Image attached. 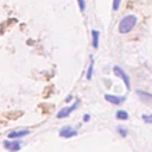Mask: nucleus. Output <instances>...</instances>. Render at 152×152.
<instances>
[{"instance_id": "1", "label": "nucleus", "mask_w": 152, "mask_h": 152, "mask_svg": "<svg viewBox=\"0 0 152 152\" xmlns=\"http://www.w3.org/2000/svg\"><path fill=\"white\" fill-rule=\"evenodd\" d=\"M135 25H137V15H134V14L124 15L119 23V32L129 34L130 31H133V28L135 27Z\"/></svg>"}, {"instance_id": "2", "label": "nucleus", "mask_w": 152, "mask_h": 152, "mask_svg": "<svg viewBox=\"0 0 152 152\" xmlns=\"http://www.w3.org/2000/svg\"><path fill=\"white\" fill-rule=\"evenodd\" d=\"M113 74H115L116 77H120V78L124 81L126 88H127V89L130 91V88H131V84H130V77H129V74L126 73V71L121 69V67H119V66H115V67H113Z\"/></svg>"}, {"instance_id": "3", "label": "nucleus", "mask_w": 152, "mask_h": 152, "mask_svg": "<svg viewBox=\"0 0 152 152\" xmlns=\"http://www.w3.org/2000/svg\"><path fill=\"white\" fill-rule=\"evenodd\" d=\"M80 103H81L80 101H75L71 106H66V107H63V109H60L59 113H57V119H66V117H67L70 113H73V112L75 110L77 107H78Z\"/></svg>"}, {"instance_id": "4", "label": "nucleus", "mask_w": 152, "mask_h": 152, "mask_svg": "<svg viewBox=\"0 0 152 152\" xmlns=\"http://www.w3.org/2000/svg\"><path fill=\"white\" fill-rule=\"evenodd\" d=\"M3 147L10 152H17L21 149L23 147V142L18 141V140H6L4 142H3Z\"/></svg>"}, {"instance_id": "5", "label": "nucleus", "mask_w": 152, "mask_h": 152, "mask_svg": "<svg viewBox=\"0 0 152 152\" xmlns=\"http://www.w3.org/2000/svg\"><path fill=\"white\" fill-rule=\"evenodd\" d=\"M77 134H78V131L75 129H73L71 126H64V127H61L59 131V135L63 137V138H71V137H75Z\"/></svg>"}, {"instance_id": "6", "label": "nucleus", "mask_w": 152, "mask_h": 152, "mask_svg": "<svg viewBox=\"0 0 152 152\" xmlns=\"http://www.w3.org/2000/svg\"><path fill=\"white\" fill-rule=\"evenodd\" d=\"M28 134H31V130L29 129L14 130V131H10L7 137H9V140H18V138H23V137H27Z\"/></svg>"}, {"instance_id": "7", "label": "nucleus", "mask_w": 152, "mask_h": 152, "mask_svg": "<svg viewBox=\"0 0 152 152\" xmlns=\"http://www.w3.org/2000/svg\"><path fill=\"white\" fill-rule=\"evenodd\" d=\"M105 99L112 105H121L123 102L126 101L124 96H117V95H110V94H106Z\"/></svg>"}, {"instance_id": "8", "label": "nucleus", "mask_w": 152, "mask_h": 152, "mask_svg": "<svg viewBox=\"0 0 152 152\" xmlns=\"http://www.w3.org/2000/svg\"><path fill=\"white\" fill-rule=\"evenodd\" d=\"M137 94H138V96L142 99L145 103H149V105H152V95L148 92H144V91H137Z\"/></svg>"}, {"instance_id": "9", "label": "nucleus", "mask_w": 152, "mask_h": 152, "mask_svg": "<svg viewBox=\"0 0 152 152\" xmlns=\"http://www.w3.org/2000/svg\"><path fill=\"white\" fill-rule=\"evenodd\" d=\"M91 35H92V46L94 49H98L99 48V31H96V29H92V32H91Z\"/></svg>"}, {"instance_id": "10", "label": "nucleus", "mask_w": 152, "mask_h": 152, "mask_svg": "<svg viewBox=\"0 0 152 152\" xmlns=\"http://www.w3.org/2000/svg\"><path fill=\"white\" fill-rule=\"evenodd\" d=\"M116 119L117 120H127L129 119V113L126 110H117L116 112Z\"/></svg>"}, {"instance_id": "11", "label": "nucleus", "mask_w": 152, "mask_h": 152, "mask_svg": "<svg viewBox=\"0 0 152 152\" xmlns=\"http://www.w3.org/2000/svg\"><path fill=\"white\" fill-rule=\"evenodd\" d=\"M92 74H94V57L91 56V64H89V69L87 71V80H92Z\"/></svg>"}, {"instance_id": "12", "label": "nucleus", "mask_w": 152, "mask_h": 152, "mask_svg": "<svg viewBox=\"0 0 152 152\" xmlns=\"http://www.w3.org/2000/svg\"><path fill=\"white\" fill-rule=\"evenodd\" d=\"M117 133H119L121 137H127V135H129V131H127L124 127H121V126H119V127H117Z\"/></svg>"}, {"instance_id": "13", "label": "nucleus", "mask_w": 152, "mask_h": 152, "mask_svg": "<svg viewBox=\"0 0 152 152\" xmlns=\"http://www.w3.org/2000/svg\"><path fill=\"white\" fill-rule=\"evenodd\" d=\"M120 1H121V0H113V6H112V9L115 10V11H117V10H119Z\"/></svg>"}, {"instance_id": "14", "label": "nucleus", "mask_w": 152, "mask_h": 152, "mask_svg": "<svg viewBox=\"0 0 152 152\" xmlns=\"http://www.w3.org/2000/svg\"><path fill=\"white\" fill-rule=\"evenodd\" d=\"M77 1H78V7L81 10V13H84L85 11V1L84 0H77Z\"/></svg>"}, {"instance_id": "15", "label": "nucleus", "mask_w": 152, "mask_h": 152, "mask_svg": "<svg viewBox=\"0 0 152 152\" xmlns=\"http://www.w3.org/2000/svg\"><path fill=\"white\" fill-rule=\"evenodd\" d=\"M142 120L145 123H152V115H142Z\"/></svg>"}, {"instance_id": "16", "label": "nucleus", "mask_w": 152, "mask_h": 152, "mask_svg": "<svg viewBox=\"0 0 152 152\" xmlns=\"http://www.w3.org/2000/svg\"><path fill=\"white\" fill-rule=\"evenodd\" d=\"M89 120H91V116H89V115L84 116V121H89Z\"/></svg>"}, {"instance_id": "17", "label": "nucleus", "mask_w": 152, "mask_h": 152, "mask_svg": "<svg viewBox=\"0 0 152 152\" xmlns=\"http://www.w3.org/2000/svg\"><path fill=\"white\" fill-rule=\"evenodd\" d=\"M71 99H73V95H69V96L66 98V102H71Z\"/></svg>"}]
</instances>
